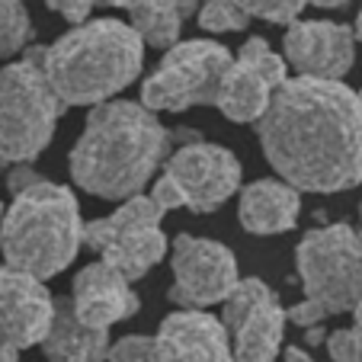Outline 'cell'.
I'll list each match as a JSON object with an SVG mask.
<instances>
[{
	"label": "cell",
	"instance_id": "1",
	"mask_svg": "<svg viewBox=\"0 0 362 362\" xmlns=\"http://www.w3.org/2000/svg\"><path fill=\"white\" fill-rule=\"evenodd\" d=\"M263 154L305 192H343L362 183V96L343 81L288 77L257 122Z\"/></svg>",
	"mask_w": 362,
	"mask_h": 362
},
{
	"label": "cell",
	"instance_id": "2",
	"mask_svg": "<svg viewBox=\"0 0 362 362\" xmlns=\"http://www.w3.org/2000/svg\"><path fill=\"white\" fill-rule=\"evenodd\" d=\"M173 151V132L144 103L106 100L93 106L71 148V180L96 199L141 196Z\"/></svg>",
	"mask_w": 362,
	"mask_h": 362
},
{
	"label": "cell",
	"instance_id": "3",
	"mask_svg": "<svg viewBox=\"0 0 362 362\" xmlns=\"http://www.w3.org/2000/svg\"><path fill=\"white\" fill-rule=\"evenodd\" d=\"M13 202L0 221L4 263L52 279L74 263L83 244V221L74 189L39 177L29 164H16L7 177Z\"/></svg>",
	"mask_w": 362,
	"mask_h": 362
},
{
	"label": "cell",
	"instance_id": "4",
	"mask_svg": "<svg viewBox=\"0 0 362 362\" xmlns=\"http://www.w3.org/2000/svg\"><path fill=\"white\" fill-rule=\"evenodd\" d=\"M144 39L122 20H87L45 45V74L64 106H100L138 81Z\"/></svg>",
	"mask_w": 362,
	"mask_h": 362
},
{
	"label": "cell",
	"instance_id": "5",
	"mask_svg": "<svg viewBox=\"0 0 362 362\" xmlns=\"http://www.w3.org/2000/svg\"><path fill=\"white\" fill-rule=\"evenodd\" d=\"M68 110L45 74V48L33 45L0 71V164H33Z\"/></svg>",
	"mask_w": 362,
	"mask_h": 362
},
{
	"label": "cell",
	"instance_id": "6",
	"mask_svg": "<svg viewBox=\"0 0 362 362\" xmlns=\"http://www.w3.org/2000/svg\"><path fill=\"white\" fill-rule=\"evenodd\" d=\"M295 267L305 298L327 317L353 315L362 301V234L346 221L311 228L295 247Z\"/></svg>",
	"mask_w": 362,
	"mask_h": 362
},
{
	"label": "cell",
	"instance_id": "7",
	"mask_svg": "<svg viewBox=\"0 0 362 362\" xmlns=\"http://www.w3.org/2000/svg\"><path fill=\"white\" fill-rule=\"evenodd\" d=\"M231 48L212 39H189L167 48L158 71L141 83V103L151 112H183L192 106H215L231 68Z\"/></svg>",
	"mask_w": 362,
	"mask_h": 362
},
{
	"label": "cell",
	"instance_id": "8",
	"mask_svg": "<svg viewBox=\"0 0 362 362\" xmlns=\"http://www.w3.org/2000/svg\"><path fill=\"white\" fill-rule=\"evenodd\" d=\"M164 215L167 212L151 196H132L112 215L83 225V247L100 253V260L122 269L135 282L164 260Z\"/></svg>",
	"mask_w": 362,
	"mask_h": 362
},
{
	"label": "cell",
	"instance_id": "9",
	"mask_svg": "<svg viewBox=\"0 0 362 362\" xmlns=\"http://www.w3.org/2000/svg\"><path fill=\"white\" fill-rule=\"evenodd\" d=\"M164 173L177 183L183 209L196 215L218 212L240 189V160L221 144L205 141L196 129L173 132V151L164 160Z\"/></svg>",
	"mask_w": 362,
	"mask_h": 362
},
{
	"label": "cell",
	"instance_id": "10",
	"mask_svg": "<svg viewBox=\"0 0 362 362\" xmlns=\"http://www.w3.org/2000/svg\"><path fill=\"white\" fill-rule=\"evenodd\" d=\"M221 324L234 343V362H276L286 337V308L263 279H240L221 301Z\"/></svg>",
	"mask_w": 362,
	"mask_h": 362
},
{
	"label": "cell",
	"instance_id": "11",
	"mask_svg": "<svg viewBox=\"0 0 362 362\" xmlns=\"http://www.w3.org/2000/svg\"><path fill=\"white\" fill-rule=\"evenodd\" d=\"M173 286L170 301L180 308H212L221 305L240 282L238 257L231 247L196 234H180L170 247Z\"/></svg>",
	"mask_w": 362,
	"mask_h": 362
},
{
	"label": "cell",
	"instance_id": "12",
	"mask_svg": "<svg viewBox=\"0 0 362 362\" xmlns=\"http://www.w3.org/2000/svg\"><path fill=\"white\" fill-rule=\"evenodd\" d=\"M288 81V64L282 55H276L267 39L253 35L238 48L231 68L218 90L221 116L231 122H260L269 110L276 90Z\"/></svg>",
	"mask_w": 362,
	"mask_h": 362
},
{
	"label": "cell",
	"instance_id": "13",
	"mask_svg": "<svg viewBox=\"0 0 362 362\" xmlns=\"http://www.w3.org/2000/svg\"><path fill=\"white\" fill-rule=\"evenodd\" d=\"M282 58L298 71V77L343 81L356 62V33L353 26L330 20H295L286 29Z\"/></svg>",
	"mask_w": 362,
	"mask_h": 362
},
{
	"label": "cell",
	"instance_id": "14",
	"mask_svg": "<svg viewBox=\"0 0 362 362\" xmlns=\"http://www.w3.org/2000/svg\"><path fill=\"white\" fill-rule=\"evenodd\" d=\"M45 279L13 267H0V334L10 337L20 349L35 346L48 337L55 321V298L42 286Z\"/></svg>",
	"mask_w": 362,
	"mask_h": 362
},
{
	"label": "cell",
	"instance_id": "15",
	"mask_svg": "<svg viewBox=\"0 0 362 362\" xmlns=\"http://www.w3.org/2000/svg\"><path fill=\"white\" fill-rule=\"evenodd\" d=\"M71 308L81 324L93 330H110L112 324L138 315V301L132 279L106 260L87 263L71 282Z\"/></svg>",
	"mask_w": 362,
	"mask_h": 362
},
{
	"label": "cell",
	"instance_id": "16",
	"mask_svg": "<svg viewBox=\"0 0 362 362\" xmlns=\"http://www.w3.org/2000/svg\"><path fill=\"white\" fill-rule=\"evenodd\" d=\"M154 340L158 362H234V346L221 317L199 308L167 315Z\"/></svg>",
	"mask_w": 362,
	"mask_h": 362
},
{
	"label": "cell",
	"instance_id": "17",
	"mask_svg": "<svg viewBox=\"0 0 362 362\" xmlns=\"http://www.w3.org/2000/svg\"><path fill=\"white\" fill-rule=\"evenodd\" d=\"M301 196L286 180H257L240 189L238 199V218L250 234L273 238L286 234L298 225Z\"/></svg>",
	"mask_w": 362,
	"mask_h": 362
},
{
	"label": "cell",
	"instance_id": "18",
	"mask_svg": "<svg viewBox=\"0 0 362 362\" xmlns=\"http://www.w3.org/2000/svg\"><path fill=\"white\" fill-rule=\"evenodd\" d=\"M110 330H93L77 321L71 298H55V321L42 340L45 362H106Z\"/></svg>",
	"mask_w": 362,
	"mask_h": 362
},
{
	"label": "cell",
	"instance_id": "19",
	"mask_svg": "<svg viewBox=\"0 0 362 362\" xmlns=\"http://www.w3.org/2000/svg\"><path fill=\"white\" fill-rule=\"evenodd\" d=\"M132 16V29L144 39V45L173 48L180 42V29L192 13H199V0H106Z\"/></svg>",
	"mask_w": 362,
	"mask_h": 362
},
{
	"label": "cell",
	"instance_id": "20",
	"mask_svg": "<svg viewBox=\"0 0 362 362\" xmlns=\"http://www.w3.org/2000/svg\"><path fill=\"white\" fill-rule=\"evenodd\" d=\"M33 16L23 0H0V48L4 55H16L33 39Z\"/></svg>",
	"mask_w": 362,
	"mask_h": 362
},
{
	"label": "cell",
	"instance_id": "21",
	"mask_svg": "<svg viewBox=\"0 0 362 362\" xmlns=\"http://www.w3.org/2000/svg\"><path fill=\"white\" fill-rule=\"evenodd\" d=\"M196 16L199 29H205V33H240L250 26V16L234 0H202Z\"/></svg>",
	"mask_w": 362,
	"mask_h": 362
},
{
	"label": "cell",
	"instance_id": "22",
	"mask_svg": "<svg viewBox=\"0 0 362 362\" xmlns=\"http://www.w3.org/2000/svg\"><path fill=\"white\" fill-rule=\"evenodd\" d=\"M324 343L334 362H362V301L353 308V324L330 330Z\"/></svg>",
	"mask_w": 362,
	"mask_h": 362
},
{
	"label": "cell",
	"instance_id": "23",
	"mask_svg": "<svg viewBox=\"0 0 362 362\" xmlns=\"http://www.w3.org/2000/svg\"><path fill=\"white\" fill-rule=\"evenodd\" d=\"M247 16H257V20L267 23H282V26H292L301 16V10L308 7V0H234Z\"/></svg>",
	"mask_w": 362,
	"mask_h": 362
},
{
	"label": "cell",
	"instance_id": "24",
	"mask_svg": "<svg viewBox=\"0 0 362 362\" xmlns=\"http://www.w3.org/2000/svg\"><path fill=\"white\" fill-rule=\"evenodd\" d=\"M106 362H158V340L148 334H129L112 343Z\"/></svg>",
	"mask_w": 362,
	"mask_h": 362
},
{
	"label": "cell",
	"instance_id": "25",
	"mask_svg": "<svg viewBox=\"0 0 362 362\" xmlns=\"http://www.w3.org/2000/svg\"><path fill=\"white\" fill-rule=\"evenodd\" d=\"M45 7L55 10V13H62L64 20L74 23V26H81V23H87L93 4H90V0H45Z\"/></svg>",
	"mask_w": 362,
	"mask_h": 362
},
{
	"label": "cell",
	"instance_id": "26",
	"mask_svg": "<svg viewBox=\"0 0 362 362\" xmlns=\"http://www.w3.org/2000/svg\"><path fill=\"white\" fill-rule=\"evenodd\" d=\"M151 199L164 209V212H170V209H183V196H180V189H177V183H173L170 177H160L158 183H154V189H151Z\"/></svg>",
	"mask_w": 362,
	"mask_h": 362
},
{
	"label": "cell",
	"instance_id": "27",
	"mask_svg": "<svg viewBox=\"0 0 362 362\" xmlns=\"http://www.w3.org/2000/svg\"><path fill=\"white\" fill-rule=\"evenodd\" d=\"M0 362H20V346L0 334Z\"/></svg>",
	"mask_w": 362,
	"mask_h": 362
},
{
	"label": "cell",
	"instance_id": "28",
	"mask_svg": "<svg viewBox=\"0 0 362 362\" xmlns=\"http://www.w3.org/2000/svg\"><path fill=\"white\" fill-rule=\"evenodd\" d=\"M282 359L286 362H315V356L308 353V349H301V346H286L282 349Z\"/></svg>",
	"mask_w": 362,
	"mask_h": 362
},
{
	"label": "cell",
	"instance_id": "29",
	"mask_svg": "<svg viewBox=\"0 0 362 362\" xmlns=\"http://www.w3.org/2000/svg\"><path fill=\"white\" fill-rule=\"evenodd\" d=\"M308 4H315V7H321V10H343L349 0H308Z\"/></svg>",
	"mask_w": 362,
	"mask_h": 362
},
{
	"label": "cell",
	"instance_id": "30",
	"mask_svg": "<svg viewBox=\"0 0 362 362\" xmlns=\"http://www.w3.org/2000/svg\"><path fill=\"white\" fill-rule=\"evenodd\" d=\"M353 33H356V42H362V10L356 13V26H353Z\"/></svg>",
	"mask_w": 362,
	"mask_h": 362
},
{
	"label": "cell",
	"instance_id": "31",
	"mask_svg": "<svg viewBox=\"0 0 362 362\" xmlns=\"http://www.w3.org/2000/svg\"><path fill=\"white\" fill-rule=\"evenodd\" d=\"M359 234H362V205H359Z\"/></svg>",
	"mask_w": 362,
	"mask_h": 362
},
{
	"label": "cell",
	"instance_id": "32",
	"mask_svg": "<svg viewBox=\"0 0 362 362\" xmlns=\"http://www.w3.org/2000/svg\"><path fill=\"white\" fill-rule=\"evenodd\" d=\"M90 4H93V7H96V4H106V0H90Z\"/></svg>",
	"mask_w": 362,
	"mask_h": 362
},
{
	"label": "cell",
	"instance_id": "33",
	"mask_svg": "<svg viewBox=\"0 0 362 362\" xmlns=\"http://www.w3.org/2000/svg\"><path fill=\"white\" fill-rule=\"evenodd\" d=\"M0 221H4V205H0Z\"/></svg>",
	"mask_w": 362,
	"mask_h": 362
},
{
	"label": "cell",
	"instance_id": "34",
	"mask_svg": "<svg viewBox=\"0 0 362 362\" xmlns=\"http://www.w3.org/2000/svg\"><path fill=\"white\" fill-rule=\"evenodd\" d=\"M0 55H4V48H0Z\"/></svg>",
	"mask_w": 362,
	"mask_h": 362
},
{
	"label": "cell",
	"instance_id": "35",
	"mask_svg": "<svg viewBox=\"0 0 362 362\" xmlns=\"http://www.w3.org/2000/svg\"><path fill=\"white\" fill-rule=\"evenodd\" d=\"M359 96H362V90H359Z\"/></svg>",
	"mask_w": 362,
	"mask_h": 362
}]
</instances>
